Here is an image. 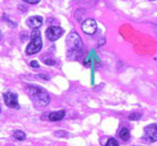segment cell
I'll return each instance as SVG.
<instances>
[{
    "label": "cell",
    "instance_id": "obj_1",
    "mask_svg": "<svg viewBox=\"0 0 157 146\" xmlns=\"http://www.w3.org/2000/svg\"><path fill=\"white\" fill-rule=\"evenodd\" d=\"M26 92L30 97L31 100L37 107H45L50 102V96L47 92L37 86L30 85L27 86Z\"/></svg>",
    "mask_w": 157,
    "mask_h": 146
},
{
    "label": "cell",
    "instance_id": "obj_2",
    "mask_svg": "<svg viewBox=\"0 0 157 146\" xmlns=\"http://www.w3.org/2000/svg\"><path fill=\"white\" fill-rule=\"evenodd\" d=\"M42 48V38L40 31L38 29H33L31 33V42L26 48V53L28 56H33L37 53Z\"/></svg>",
    "mask_w": 157,
    "mask_h": 146
},
{
    "label": "cell",
    "instance_id": "obj_3",
    "mask_svg": "<svg viewBox=\"0 0 157 146\" xmlns=\"http://www.w3.org/2000/svg\"><path fill=\"white\" fill-rule=\"evenodd\" d=\"M66 44L68 47V53L70 55H76L78 53L82 50V41L81 39L80 35H78L76 32H71L66 38Z\"/></svg>",
    "mask_w": 157,
    "mask_h": 146
},
{
    "label": "cell",
    "instance_id": "obj_4",
    "mask_svg": "<svg viewBox=\"0 0 157 146\" xmlns=\"http://www.w3.org/2000/svg\"><path fill=\"white\" fill-rule=\"evenodd\" d=\"M143 140L150 143L157 141V123H151L144 128Z\"/></svg>",
    "mask_w": 157,
    "mask_h": 146
},
{
    "label": "cell",
    "instance_id": "obj_5",
    "mask_svg": "<svg viewBox=\"0 0 157 146\" xmlns=\"http://www.w3.org/2000/svg\"><path fill=\"white\" fill-rule=\"evenodd\" d=\"M4 102L5 104L12 109H19V103H18V96L17 94L13 92H7L4 94Z\"/></svg>",
    "mask_w": 157,
    "mask_h": 146
},
{
    "label": "cell",
    "instance_id": "obj_6",
    "mask_svg": "<svg viewBox=\"0 0 157 146\" xmlns=\"http://www.w3.org/2000/svg\"><path fill=\"white\" fill-rule=\"evenodd\" d=\"M97 29H98L97 22L93 18H87L82 23V30L86 35H94L96 33Z\"/></svg>",
    "mask_w": 157,
    "mask_h": 146
},
{
    "label": "cell",
    "instance_id": "obj_7",
    "mask_svg": "<svg viewBox=\"0 0 157 146\" xmlns=\"http://www.w3.org/2000/svg\"><path fill=\"white\" fill-rule=\"evenodd\" d=\"M63 30L59 26H51L46 30L45 35L50 41H56L63 35Z\"/></svg>",
    "mask_w": 157,
    "mask_h": 146
},
{
    "label": "cell",
    "instance_id": "obj_8",
    "mask_svg": "<svg viewBox=\"0 0 157 146\" xmlns=\"http://www.w3.org/2000/svg\"><path fill=\"white\" fill-rule=\"evenodd\" d=\"M43 19L39 15H34V16H30L26 20V24L28 27L32 29H38L39 27L42 26Z\"/></svg>",
    "mask_w": 157,
    "mask_h": 146
},
{
    "label": "cell",
    "instance_id": "obj_9",
    "mask_svg": "<svg viewBox=\"0 0 157 146\" xmlns=\"http://www.w3.org/2000/svg\"><path fill=\"white\" fill-rule=\"evenodd\" d=\"M64 117H65V111L61 110V111H58V112L50 113L48 116V119L50 121H59V120H61Z\"/></svg>",
    "mask_w": 157,
    "mask_h": 146
},
{
    "label": "cell",
    "instance_id": "obj_10",
    "mask_svg": "<svg viewBox=\"0 0 157 146\" xmlns=\"http://www.w3.org/2000/svg\"><path fill=\"white\" fill-rule=\"evenodd\" d=\"M13 137L17 141H24L26 139L25 133L23 131H21V130H15V131L13 133Z\"/></svg>",
    "mask_w": 157,
    "mask_h": 146
},
{
    "label": "cell",
    "instance_id": "obj_11",
    "mask_svg": "<svg viewBox=\"0 0 157 146\" xmlns=\"http://www.w3.org/2000/svg\"><path fill=\"white\" fill-rule=\"evenodd\" d=\"M120 137L124 141H128L130 137V132L128 128H123L120 131Z\"/></svg>",
    "mask_w": 157,
    "mask_h": 146
},
{
    "label": "cell",
    "instance_id": "obj_12",
    "mask_svg": "<svg viewBox=\"0 0 157 146\" xmlns=\"http://www.w3.org/2000/svg\"><path fill=\"white\" fill-rule=\"evenodd\" d=\"M141 118H142V115L140 113H133V114L129 115V117H128V119L130 120H139Z\"/></svg>",
    "mask_w": 157,
    "mask_h": 146
},
{
    "label": "cell",
    "instance_id": "obj_13",
    "mask_svg": "<svg viewBox=\"0 0 157 146\" xmlns=\"http://www.w3.org/2000/svg\"><path fill=\"white\" fill-rule=\"evenodd\" d=\"M105 146H119V143H118V141H117L115 139L111 137V139H109V140L106 141V143H105Z\"/></svg>",
    "mask_w": 157,
    "mask_h": 146
},
{
    "label": "cell",
    "instance_id": "obj_14",
    "mask_svg": "<svg viewBox=\"0 0 157 146\" xmlns=\"http://www.w3.org/2000/svg\"><path fill=\"white\" fill-rule=\"evenodd\" d=\"M43 62L46 64V65H49V66H53V65H55L56 64V61H55L54 59H51V58H47V59H45Z\"/></svg>",
    "mask_w": 157,
    "mask_h": 146
},
{
    "label": "cell",
    "instance_id": "obj_15",
    "mask_svg": "<svg viewBox=\"0 0 157 146\" xmlns=\"http://www.w3.org/2000/svg\"><path fill=\"white\" fill-rule=\"evenodd\" d=\"M22 1H24V2H26L28 4H33V5H35V4L39 3V2L41 1V0H22Z\"/></svg>",
    "mask_w": 157,
    "mask_h": 146
},
{
    "label": "cell",
    "instance_id": "obj_16",
    "mask_svg": "<svg viewBox=\"0 0 157 146\" xmlns=\"http://www.w3.org/2000/svg\"><path fill=\"white\" fill-rule=\"evenodd\" d=\"M30 65L32 66V67H34V68H38L39 67V64H38V62H37L36 60H32V61H31Z\"/></svg>",
    "mask_w": 157,
    "mask_h": 146
},
{
    "label": "cell",
    "instance_id": "obj_17",
    "mask_svg": "<svg viewBox=\"0 0 157 146\" xmlns=\"http://www.w3.org/2000/svg\"><path fill=\"white\" fill-rule=\"evenodd\" d=\"M55 135L58 136V137H61L62 135H63V136L67 135V133H66V132H64V131H59V132H56V133H55Z\"/></svg>",
    "mask_w": 157,
    "mask_h": 146
},
{
    "label": "cell",
    "instance_id": "obj_18",
    "mask_svg": "<svg viewBox=\"0 0 157 146\" xmlns=\"http://www.w3.org/2000/svg\"><path fill=\"white\" fill-rule=\"evenodd\" d=\"M38 76H39V78H41L47 79V80L49 79V78H48V76H47V75H38Z\"/></svg>",
    "mask_w": 157,
    "mask_h": 146
},
{
    "label": "cell",
    "instance_id": "obj_19",
    "mask_svg": "<svg viewBox=\"0 0 157 146\" xmlns=\"http://www.w3.org/2000/svg\"><path fill=\"white\" fill-rule=\"evenodd\" d=\"M1 38H2V33H1V31H0V40H1Z\"/></svg>",
    "mask_w": 157,
    "mask_h": 146
},
{
    "label": "cell",
    "instance_id": "obj_20",
    "mask_svg": "<svg viewBox=\"0 0 157 146\" xmlns=\"http://www.w3.org/2000/svg\"><path fill=\"white\" fill-rule=\"evenodd\" d=\"M155 34L157 35V25L155 26Z\"/></svg>",
    "mask_w": 157,
    "mask_h": 146
},
{
    "label": "cell",
    "instance_id": "obj_21",
    "mask_svg": "<svg viewBox=\"0 0 157 146\" xmlns=\"http://www.w3.org/2000/svg\"><path fill=\"white\" fill-rule=\"evenodd\" d=\"M151 1H155V0H151Z\"/></svg>",
    "mask_w": 157,
    "mask_h": 146
}]
</instances>
